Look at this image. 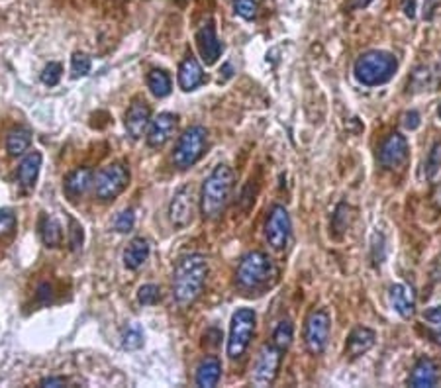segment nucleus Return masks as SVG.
Returning a JSON list of instances; mask_svg holds the SVG:
<instances>
[{
  "instance_id": "1",
  "label": "nucleus",
  "mask_w": 441,
  "mask_h": 388,
  "mask_svg": "<svg viewBox=\"0 0 441 388\" xmlns=\"http://www.w3.org/2000/svg\"><path fill=\"white\" fill-rule=\"evenodd\" d=\"M208 277V261L204 255H182L175 265L173 298L181 308H189L200 298Z\"/></svg>"
},
{
  "instance_id": "2",
  "label": "nucleus",
  "mask_w": 441,
  "mask_h": 388,
  "mask_svg": "<svg viewBox=\"0 0 441 388\" xmlns=\"http://www.w3.org/2000/svg\"><path fill=\"white\" fill-rule=\"evenodd\" d=\"M234 189V171L228 165L214 167L200 192V210L204 218H218L228 204Z\"/></svg>"
},
{
  "instance_id": "3",
  "label": "nucleus",
  "mask_w": 441,
  "mask_h": 388,
  "mask_svg": "<svg viewBox=\"0 0 441 388\" xmlns=\"http://www.w3.org/2000/svg\"><path fill=\"white\" fill-rule=\"evenodd\" d=\"M398 69V61L393 53L383 49H373L363 53L353 65L355 79L365 87H380L393 79Z\"/></svg>"
},
{
  "instance_id": "4",
  "label": "nucleus",
  "mask_w": 441,
  "mask_h": 388,
  "mask_svg": "<svg viewBox=\"0 0 441 388\" xmlns=\"http://www.w3.org/2000/svg\"><path fill=\"white\" fill-rule=\"evenodd\" d=\"M273 273H275V265L267 253L249 251L237 265V285L242 288H247V290L259 288L273 277Z\"/></svg>"
},
{
  "instance_id": "5",
  "label": "nucleus",
  "mask_w": 441,
  "mask_h": 388,
  "mask_svg": "<svg viewBox=\"0 0 441 388\" xmlns=\"http://www.w3.org/2000/svg\"><path fill=\"white\" fill-rule=\"evenodd\" d=\"M208 145V130L204 126H190L185 130L175 145L173 161L179 169L194 167L202 159Z\"/></svg>"
},
{
  "instance_id": "6",
  "label": "nucleus",
  "mask_w": 441,
  "mask_h": 388,
  "mask_svg": "<svg viewBox=\"0 0 441 388\" xmlns=\"http://www.w3.org/2000/svg\"><path fill=\"white\" fill-rule=\"evenodd\" d=\"M255 310L251 308H239L234 312L232 322H229V335H228V357L229 359H239L244 355L255 333Z\"/></svg>"
},
{
  "instance_id": "7",
  "label": "nucleus",
  "mask_w": 441,
  "mask_h": 388,
  "mask_svg": "<svg viewBox=\"0 0 441 388\" xmlns=\"http://www.w3.org/2000/svg\"><path fill=\"white\" fill-rule=\"evenodd\" d=\"M130 184V171L124 163H112V165L103 167L98 173L95 174V189L96 199L108 202V200L118 199L120 194L128 189Z\"/></svg>"
},
{
  "instance_id": "8",
  "label": "nucleus",
  "mask_w": 441,
  "mask_h": 388,
  "mask_svg": "<svg viewBox=\"0 0 441 388\" xmlns=\"http://www.w3.org/2000/svg\"><path fill=\"white\" fill-rule=\"evenodd\" d=\"M281 359H283V351L276 347L275 343L263 345L259 355H257V361L253 365V384L255 387H271L275 382L276 374H279Z\"/></svg>"
},
{
  "instance_id": "9",
  "label": "nucleus",
  "mask_w": 441,
  "mask_h": 388,
  "mask_svg": "<svg viewBox=\"0 0 441 388\" xmlns=\"http://www.w3.org/2000/svg\"><path fill=\"white\" fill-rule=\"evenodd\" d=\"M330 340V316L326 310H314L304 325V343L312 355H322Z\"/></svg>"
},
{
  "instance_id": "10",
  "label": "nucleus",
  "mask_w": 441,
  "mask_h": 388,
  "mask_svg": "<svg viewBox=\"0 0 441 388\" xmlns=\"http://www.w3.org/2000/svg\"><path fill=\"white\" fill-rule=\"evenodd\" d=\"M291 216H289V210L281 204H275L271 208L267 218V226H265V238H267V243L275 251H281L286 247L289 239H291Z\"/></svg>"
},
{
  "instance_id": "11",
  "label": "nucleus",
  "mask_w": 441,
  "mask_h": 388,
  "mask_svg": "<svg viewBox=\"0 0 441 388\" xmlns=\"http://www.w3.org/2000/svg\"><path fill=\"white\" fill-rule=\"evenodd\" d=\"M410 157V145L406 135L393 132L378 147V163L383 169H400Z\"/></svg>"
},
{
  "instance_id": "12",
  "label": "nucleus",
  "mask_w": 441,
  "mask_h": 388,
  "mask_svg": "<svg viewBox=\"0 0 441 388\" xmlns=\"http://www.w3.org/2000/svg\"><path fill=\"white\" fill-rule=\"evenodd\" d=\"M194 214V194L190 187H182L169 204V220L175 228H187Z\"/></svg>"
},
{
  "instance_id": "13",
  "label": "nucleus",
  "mask_w": 441,
  "mask_h": 388,
  "mask_svg": "<svg viewBox=\"0 0 441 388\" xmlns=\"http://www.w3.org/2000/svg\"><path fill=\"white\" fill-rule=\"evenodd\" d=\"M197 48L198 53L202 57V61L206 65H214L222 57V51H224V43L218 38L216 33V28H214L212 22L204 24L197 32Z\"/></svg>"
},
{
  "instance_id": "14",
  "label": "nucleus",
  "mask_w": 441,
  "mask_h": 388,
  "mask_svg": "<svg viewBox=\"0 0 441 388\" xmlns=\"http://www.w3.org/2000/svg\"><path fill=\"white\" fill-rule=\"evenodd\" d=\"M388 302H390V308L404 320L416 314V294L414 288L404 283H396L388 288Z\"/></svg>"
},
{
  "instance_id": "15",
  "label": "nucleus",
  "mask_w": 441,
  "mask_h": 388,
  "mask_svg": "<svg viewBox=\"0 0 441 388\" xmlns=\"http://www.w3.org/2000/svg\"><path fill=\"white\" fill-rule=\"evenodd\" d=\"M151 124V108L150 104L142 100V98H135L134 103L130 104L126 114V130L128 134L132 135L134 140H140L142 135H145V130Z\"/></svg>"
},
{
  "instance_id": "16",
  "label": "nucleus",
  "mask_w": 441,
  "mask_h": 388,
  "mask_svg": "<svg viewBox=\"0 0 441 388\" xmlns=\"http://www.w3.org/2000/svg\"><path fill=\"white\" fill-rule=\"evenodd\" d=\"M177 130V116L171 112H161L157 118L151 120L147 130V145L150 147H163Z\"/></svg>"
},
{
  "instance_id": "17",
  "label": "nucleus",
  "mask_w": 441,
  "mask_h": 388,
  "mask_svg": "<svg viewBox=\"0 0 441 388\" xmlns=\"http://www.w3.org/2000/svg\"><path fill=\"white\" fill-rule=\"evenodd\" d=\"M177 80H179V87L185 93H190V90H194V88H198L204 83V69H202V65L198 63V59L192 53L185 57L182 63L179 65Z\"/></svg>"
},
{
  "instance_id": "18",
  "label": "nucleus",
  "mask_w": 441,
  "mask_h": 388,
  "mask_svg": "<svg viewBox=\"0 0 441 388\" xmlns=\"http://www.w3.org/2000/svg\"><path fill=\"white\" fill-rule=\"evenodd\" d=\"M93 182H95V173H93V169L81 167V169L71 171V173L65 177L63 182V190L65 194H67V199L71 200L81 199V196L93 187Z\"/></svg>"
},
{
  "instance_id": "19",
  "label": "nucleus",
  "mask_w": 441,
  "mask_h": 388,
  "mask_svg": "<svg viewBox=\"0 0 441 388\" xmlns=\"http://www.w3.org/2000/svg\"><path fill=\"white\" fill-rule=\"evenodd\" d=\"M377 341V333L373 332L370 327H365V325H359L355 327L353 332L349 333L346 343V355L349 359H359L361 355H365Z\"/></svg>"
},
{
  "instance_id": "20",
  "label": "nucleus",
  "mask_w": 441,
  "mask_h": 388,
  "mask_svg": "<svg viewBox=\"0 0 441 388\" xmlns=\"http://www.w3.org/2000/svg\"><path fill=\"white\" fill-rule=\"evenodd\" d=\"M410 387L416 388H432L440 382V372H437V365L433 363L432 359L422 357L417 359L412 374H410Z\"/></svg>"
},
{
  "instance_id": "21",
  "label": "nucleus",
  "mask_w": 441,
  "mask_h": 388,
  "mask_svg": "<svg viewBox=\"0 0 441 388\" xmlns=\"http://www.w3.org/2000/svg\"><path fill=\"white\" fill-rule=\"evenodd\" d=\"M41 169V153L40 151H32L28 153L18 167V182L24 190H32L36 187V181L40 177Z\"/></svg>"
},
{
  "instance_id": "22",
  "label": "nucleus",
  "mask_w": 441,
  "mask_h": 388,
  "mask_svg": "<svg viewBox=\"0 0 441 388\" xmlns=\"http://www.w3.org/2000/svg\"><path fill=\"white\" fill-rule=\"evenodd\" d=\"M222 377V363L218 357H204L197 369V384L200 388H212Z\"/></svg>"
},
{
  "instance_id": "23",
  "label": "nucleus",
  "mask_w": 441,
  "mask_h": 388,
  "mask_svg": "<svg viewBox=\"0 0 441 388\" xmlns=\"http://www.w3.org/2000/svg\"><path fill=\"white\" fill-rule=\"evenodd\" d=\"M150 243L145 241L143 238H135L130 241V246L126 247V251H124V265H126V269L130 271H135L142 267L143 263L147 261V257H150Z\"/></svg>"
},
{
  "instance_id": "24",
  "label": "nucleus",
  "mask_w": 441,
  "mask_h": 388,
  "mask_svg": "<svg viewBox=\"0 0 441 388\" xmlns=\"http://www.w3.org/2000/svg\"><path fill=\"white\" fill-rule=\"evenodd\" d=\"M30 145H32V134L28 127H12L6 134V151H9L10 157L24 155L26 151L30 150Z\"/></svg>"
},
{
  "instance_id": "25",
  "label": "nucleus",
  "mask_w": 441,
  "mask_h": 388,
  "mask_svg": "<svg viewBox=\"0 0 441 388\" xmlns=\"http://www.w3.org/2000/svg\"><path fill=\"white\" fill-rule=\"evenodd\" d=\"M40 236L41 241L48 247H59L63 241V230L61 224L57 222L53 216H41L40 220Z\"/></svg>"
},
{
  "instance_id": "26",
  "label": "nucleus",
  "mask_w": 441,
  "mask_h": 388,
  "mask_svg": "<svg viewBox=\"0 0 441 388\" xmlns=\"http://www.w3.org/2000/svg\"><path fill=\"white\" fill-rule=\"evenodd\" d=\"M147 87H150L153 96L165 98V96L171 95V90H173V83H171V77H169L163 69H153V71H150V75H147Z\"/></svg>"
},
{
  "instance_id": "27",
  "label": "nucleus",
  "mask_w": 441,
  "mask_h": 388,
  "mask_svg": "<svg viewBox=\"0 0 441 388\" xmlns=\"http://www.w3.org/2000/svg\"><path fill=\"white\" fill-rule=\"evenodd\" d=\"M292 337H294V325H292V322L291 320H281L276 324L275 332H273V343L281 351H286V349L291 347Z\"/></svg>"
},
{
  "instance_id": "28",
  "label": "nucleus",
  "mask_w": 441,
  "mask_h": 388,
  "mask_svg": "<svg viewBox=\"0 0 441 388\" xmlns=\"http://www.w3.org/2000/svg\"><path fill=\"white\" fill-rule=\"evenodd\" d=\"M143 345V332L140 325H128L124 333H122V347L128 351H135Z\"/></svg>"
},
{
  "instance_id": "29",
  "label": "nucleus",
  "mask_w": 441,
  "mask_h": 388,
  "mask_svg": "<svg viewBox=\"0 0 441 388\" xmlns=\"http://www.w3.org/2000/svg\"><path fill=\"white\" fill-rule=\"evenodd\" d=\"M90 59L85 53H75L71 57V77L73 79H79V77H87L90 73Z\"/></svg>"
},
{
  "instance_id": "30",
  "label": "nucleus",
  "mask_w": 441,
  "mask_h": 388,
  "mask_svg": "<svg viewBox=\"0 0 441 388\" xmlns=\"http://www.w3.org/2000/svg\"><path fill=\"white\" fill-rule=\"evenodd\" d=\"M159 298H161V290L155 285H143L138 290V300L143 306H153V304H157Z\"/></svg>"
},
{
  "instance_id": "31",
  "label": "nucleus",
  "mask_w": 441,
  "mask_h": 388,
  "mask_svg": "<svg viewBox=\"0 0 441 388\" xmlns=\"http://www.w3.org/2000/svg\"><path fill=\"white\" fill-rule=\"evenodd\" d=\"M135 226V214L134 210H124L116 216L114 220V230L120 231V234H128V231L134 230Z\"/></svg>"
},
{
  "instance_id": "32",
  "label": "nucleus",
  "mask_w": 441,
  "mask_h": 388,
  "mask_svg": "<svg viewBox=\"0 0 441 388\" xmlns=\"http://www.w3.org/2000/svg\"><path fill=\"white\" fill-rule=\"evenodd\" d=\"M83 241H85L83 226L77 220L69 218V246H71L73 251H79L81 247H83Z\"/></svg>"
},
{
  "instance_id": "33",
  "label": "nucleus",
  "mask_w": 441,
  "mask_h": 388,
  "mask_svg": "<svg viewBox=\"0 0 441 388\" xmlns=\"http://www.w3.org/2000/svg\"><path fill=\"white\" fill-rule=\"evenodd\" d=\"M16 214L12 210H0V238H6L16 230Z\"/></svg>"
},
{
  "instance_id": "34",
  "label": "nucleus",
  "mask_w": 441,
  "mask_h": 388,
  "mask_svg": "<svg viewBox=\"0 0 441 388\" xmlns=\"http://www.w3.org/2000/svg\"><path fill=\"white\" fill-rule=\"evenodd\" d=\"M234 10L244 20H253L257 16V2L255 0H234Z\"/></svg>"
},
{
  "instance_id": "35",
  "label": "nucleus",
  "mask_w": 441,
  "mask_h": 388,
  "mask_svg": "<svg viewBox=\"0 0 441 388\" xmlns=\"http://www.w3.org/2000/svg\"><path fill=\"white\" fill-rule=\"evenodd\" d=\"M441 167V143H435L427 155V161H425V177L432 179L433 174L437 173V169Z\"/></svg>"
},
{
  "instance_id": "36",
  "label": "nucleus",
  "mask_w": 441,
  "mask_h": 388,
  "mask_svg": "<svg viewBox=\"0 0 441 388\" xmlns=\"http://www.w3.org/2000/svg\"><path fill=\"white\" fill-rule=\"evenodd\" d=\"M61 73H63L61 65L49 63L48 67L43 69V73H41V83H43V85H48V87H56L57 83L61 80Z\"/></svg>"
},
{
  "instance_id": "37",
  "label": "nucleus",
  "mask_w": 441,
  "mask_h": 388,
  "mask_svg": "<svg viewBox=\"0 0 441 388\" xmlns=\"http://www.w3.org/2000/svg\"><path fill=\"white\" fill-rule=\"evenodd\" d=\"M402 124H404V127L410 130V132H412V130H416V127L420 126V114H417L416 110L406 112V114L402 116Z\"/></svg>"
},
{
  "instance_id": "38",
  "label": "nucleus",
  "mask_w": 441,
  "mask_h": 388,
  "mask_svg": "<svg viewBox=\"0 0 441 388\" xmlns=\"http://www.w3.org/2000/svg\"><path fill=\"white\" fill-rule=\"evenodd\" d=\"M424 320L425 322H430V324H441V304L425 310Z\"/></svg>"
},
{
  "instance_id": "39",
  "label": "nucleus",
  "mask_w": 441,
  "mask_h": 388,
  "mask_svg": "<svg viewBox=\"0 0 441 388\" xmlns=\"http://www.w3.org/2000/svg\"><path fill=\"white\" fill-rule=\"evenodd\" d=\"M67 384H69V379H65V377H48V379L40 380V387H46V388L67 387Z\"/></svg>"
},
{
  "instance_id": "40",
  "label": "nucleus",
  "mask_w": 441,
  "mask_h": 388,
  "mask_svg": "<svg viewBox=\"0 0 441 388\" xmlns=\"http://www.w3.org/2000/svg\"><path fill=\"white\" fill-rule=\"evenodd\" d=\"M430 199H432V204L435 206V210L441 212V182H437V184L433 187L432 196H430Z\"/></svg>"
},
{
  "instance_id": "41",
  "label": "nucleus",
  "mask_w": 441,
  "mask_h": 388,
  "mask_svg": "<svg viewBox=\"0 0 441 388\" xmlns=\"http://www.w3.org/2000/svg\"><path fill=\"white\" fill-rule=\"evenodd\" d=\"M402 10L408 18L416 16V0H402Z\"/></svg>"
},
{
  "instance_id": "42",
  "label": "nucleus",
  "mask_w": 441,
  "mask_h": 388,
  "mask_svg": "<svg viewBox=\"0 0 441 388\" xmlns=\"http://www.w3.org/2000/svg\"><path fill=\"white\" fill-rule=\"evenodd\" d=\"M441 4V0H424V6H425V18H430L432 16V12L437 6Z\"/></svg>"
},
{
  "instance_id": "43",
  "label": "nucleus",
  "mask_w": 441,
  "mask_h": 388,
  "mask_svg": "<svg viewBox=\"0 0 441 388\" xmlns=\"http://www.w3.org/2000/svg\"><path fill=\"white\" fill-rule=\"evenodd\" d=\"M370 2H373V0H351V9H365V6H369Z\"/></svg>"
},
{
  "instance_id": "44",
  "label": "nucleus",
  "mask_w": 441,
  "mask_h": 388,
  "mask_svg": "<svg viewBox=\"0 0 441 388\" xmlns=\"http://www.w3.org/2000/svg\"><path fill=\"white\" fill-rule=\"evenodd\" d=\"M430 335H432V340L435 341V343H440L441 345V330H435V332H432Z\"/></svg>"
},
{
  "instance_id": "45",
  "label": "nucleus",
  "mask_w": 441,
  "mask_h": 388,
  "mask_svg": "<svg viewBox=\"0 0 441 388\" xmlns=\"http://www.w3.org/2000/svg\"><path fill=\"white\" fill-rule=\"evenodd\" d=\"M437 118L441 120V104H440V108H437Z\"/></svg>"
}]
</instances>
